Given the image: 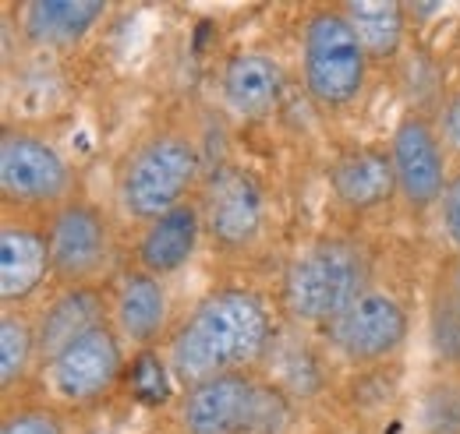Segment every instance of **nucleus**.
I'll return each instance as SVG.
<instances>
[{
  "label": "nucleus",
  "mask_w": 460,
  "mask_h": 434,
  "mask_svg": "<svg viewBox=\"0 0 460 434\" xmlns=\"http://www.w3.org/2000/svg\"><path fill=\"white\" fill-rule=\"evenodd\" d=\"M386 149H390V163L397 177V202L414 219L436 213L454 177V166H457L443 142L436 109H403L386 138Z\"/></svg>",
  "instance_id": "9d476101"
},
{
  "label": "nucleus",
  "mask_w": 460,
  "mask_h": 434,
  "mask_svg": "<svg viewBox=\"0 0 460 434\" xmlns=\"http://www.w3.org/2000/svg\"><path fill=\"white\" fill-rule=\"evenodd\" d=\"M326 187L347 216H376L397 202L386 142H350L326 160Z\"/></svg>",
  "instance_id": "4468645a"
},
{
  "label": "nucleus",
  "mask_w": 460,
  "mask_h": 434,
  "mask_svg": "<svg viewBox=\"0 0 460 434\" xmlns=\"http://www.w3.org/2000/svg\"><path fill=\"white\" fill-rule=\"evenodd\" d=\"M376 282V251L358 230H326L305 240L280 272L277 308L297 328H326Z\"/></svg>",
  "instance_id": "f03ea898"
},
{
  "label": "nucleus",
  "mask_w": 460,
  "mask_h": 434,
  "mask_svg": "<svg viewBox=\"0 0 460 434\" xmlns=\"http://www.w3.org/2000/svg\"><path fill=\"white\" fill-rule=\"evenodd\" d=\"M436 120H439V131H443V142H447L454 163H460V82L439 96V103H436Z\"/></svg>",
  "instance_id": "5701e85b"
},
{
  "label": "nucleus",
  "mask_w": 460,
  "mask_h": 434,
  "mask_svg": "<svg viewBox=\"0 0 460 434\" xmlns=\"http://www.w3.org/2000/svg\"><path fill=\"white\" fill-rule=\"evenodd\" d=\"M89 434H117V431H107V428H96V431H89Z\"/></svg>",
  "instance_id": "a878e982"
},
{
  "label": "nucleus",
  "mask_w": 460,
  "mask_h": 434,
  "mask_svg": "<svg viewBox=\"0 0 460 434\" xmlns=\"http://www.w3.org/2000/svg\"><path fill=\"white\" fill-rule=\"evenodd\" d=\"M414 318L397 290L372 286L358 304H350L341 318L319 328V343L326 353L358 371L390 368L411 343Z\"/></svg>",
  "instance_id": "1a4fd4ad"
},
{
  "label": "nucleus",
  "mask_w": 460,
  "mask_h": 434,
  "mask_svg": "<svg viewBox=\"0 0 460 434\" xmlns=\"http://www.w3.org/2000/svg\"><path fill=\"white\" fill-rule=\"evenodd\" d=\"M280 335V308L252 282H220L206 290L164 343V371L177 392L199 381L255 371L270 360Z\"/></svg>",
  "instance_id": "f257e3e1"
},
{
  "label": "nucleus",
  "mask_w": 460,
  "mask_h": 434,
  "mask_svg": "<svg viewBox=\"0 0 460 434\" xmlns=\"http://www.w3.org/2000/svg\"><path fill=\"white\" fill-rule=\"evenodd\" d=\"M128 346L117 335V328L107 326L85 332L71 346H64L50 364L40 368L36 375V395L50 399L67 417L71 413H89L103 406L117 392L128 368Z\"/></svg>",
  "instance_id": "6e6552de"
},
{
  "label": "nucleus",
  "mask_w": 460,
  "mask_h": 434,
  "mask_svg": "<svg viewBox=\"0 0 460 434\" xmlns=\"http://www.w3.org/2000/svg\"><path fill=\"white\" fill-rule=\"evenodd\" d=\"M0 434H71V417L43 395H22L4 403Z\"/></svg>",
  "instance_id": "4be33fe9"
},
{
  "label": "nucleus",
  "mask_w": 460,
  "mask_h": 434,
  "mask_svg": "<svg viewBox=\"0 0 460 434\" xmlns=\"http://www.w3.org/2000/svg\"><path fill=\"white\" fill-rule=\"evenodd\" d=\"M341 7H344L347 22L354 25L372 67H386L401 56L403 39H407V14H411L407 4H397V0H344Z\"/></svg>",
  "instance_id": "aec40b11"
},
{
  "label": "nucleus",
  "mask_w": 460,
  "mask_h": 434,
  "mask_svg": "<svg viewBox=\"0 0 460 434\" xmlns=\"http://www.w3.org/2000/svg\"><path fill=\"white\" fill-rule=\"evenodd\" d=\"M111 322V282L93 286H64L47 297L36 311V343H40V368L50 364L64 346L82 339L85 332Z\"/></svg>",
  "instance_id": "a211bd4d"
},
{
  "label": "nucleus",
  "mask_w": 460,
  "mask_h": 434,
  "mask_svg": "<svg viewBox=\"0 0 460 434\" xmlns=\"http://www.w3.org/2000/svg\"><path fill=\"white\" fill-rule=\"evenodd\" d=\"M171 434H173V431H171Z\"/></svg>",
  "instance_id": "bb28decb"
},
{
  "label": "nucleus",
  "mask_w": 460,
  "mask_h": 434,
  "mask_svg": "<svg viewBox=\"0 0 460 434\" xmlns=\"http://www.w3.org/2000/svg\"><path fill=\"white\" fill-rule=\"evenodd\" d=\"M40 375V343H36V311L0 308V392L4 403H14L36 385Z\"/></svg>",
  "instance_id": "6ab92c4d"
},
{
  "label": "nucleus",
  "mask_w": 460,
  "mask_h": 434,
  "mask_svg": "<svg viewBox=\"0 0 460 434\" xmlns=\"http://www.w3.org/2000/svg\"><path fill=\"white\" fill-rule=\"evenodd\" d=\"M414 434H460V364H436L411 403Z\"/></svg>",
  "instance_id": "412c9836"
},
{
  "label": "nucleus",
  "mask_w": 460,
  "mask_h": 434,
  "mask_svg": "<svg viewBox=\"0 0 460 434\" xmlns=\"http://www.w3.org/2000/svg\"><path fill=\"white\" fill-rule=\"evenodd\" d=\"M220 107L237 120H262L288 96V71L270 50H234L224 56L217 74Z\"/></svg>",
  "instance_id": "f3484780"
},
{
  "label": "nucleus",
  "mask_w": 460,
  "mask_h": 434,
  "mask_svg": "<svg viewBox=\"0 0 460 434\" xmlns=\"http://www.w3.org/2000/svg\"><path fill=\"white\" fill-rule=\"evenodd\" d=\"M78 195V169L58 138L36 124L0 127V205L25 216H50Z\"/></svg>",
  "instance_id": "423d86ee"
},
{
  "label": "nucleus",
  "mask_w": 460,
  "mask_h": 434,
  "mask_svg": "<svg viewBox=\"0 0 460 434\" xmlns=\"http://www.w3.org/2000/svg\"><path fill=\"white\" fill-rule=\"evenodd\" d=\"M301 89L326 117H344L368 92L372 60L341 4H312L297 29Z\"/></svg>",
  "instance_id": "39448f33"
},
{
  "label": "nucleus",
  "mask_w": 460,
  "mask_h": 434,
  "mask_svg": "<svg viewBox=\"0 0 460 434\" xmlns=\"http://www.w3.org/2000/svg\"><path fill=\"white\" fill-rule=\"evenodd\" d=\"M25 47L40 54H67L82 47L111 14L103 0H22L7 4Z\"/></svg>",
  "instance_id": "dca6fc26"
},
{
  "label": "nucleus",
  "mask_w": 460,
  "mask_h": 434,
  "mask_svg": "<svg viewBox=\"0 0 460 434\" xmlns=\"http://www.w3.org/2000/svg\"><path fill=\"white\" fill-rule=\"evenodd\" d=\"M47 240H50L54 290L111 282L124 269L117 265L120 233L114 213L82 191L47 216Z\"/></svg>",
  "instance_id": "0eeeda50"
},
{
  "label": "nucleus",
  "mask_w": 460,
  "mask_h": 434,
  "mask_svg": "<svg viewBox=\"0 0 460 434\" xmlns=\"http://www.w3.org/2000/svg\"><path fill=\"white\" fill-rule=\"evenodd\" d=\"M436 219H439L443 237L450 240L454 255H460V163L454 166V177H450L447 195H443V202H439V209H436Z\"/></svg>",
  "instance_id": "b1692460"
},
{
  "label": "nucleus",
  "mask_w": 460,
  "mask_h": 434,
  "mask_svg": "<svg viewBox=\"0 0 460 434\" xmlns=\"http://www.w3.org/2000/svg\"><path fill=\"white\" fill-rule=\"evenodd\" d=\"M290 421V388L262 368L181 388L171 410L173 434H288Z\"/></svg>",
  "instance_id": "20e7f679"
},
{
  "label": "nucleus",
  "mask_w": 460,
  "mask_h": 434,
  "mask_svg": "<svg viewBox=\"0 0 460 434\" xmlns=\"http://www.w3.org/2000/svg\"><path fill=\"white\" fill-rule=\"evenodd\" d=\"M432 297H439L460 318V255H450V262L439 269L436 286H432Z\"/></svg>",
  "instance_id": "393cba45"
},
{
  "label": "nucleus",
  "mask_w": 460,
  "mask_h": 434,
  "mask_svg": "<svg viewBox=\"0 0 460 434\" xmlns=\"http://www.w3.org/2000/svg\"><path fill=\"white\" fill-rule=\"evenodd\" d=\"M173 297L167 279L124 265L111 279V326L131 353H149L173 328Z\"/></svg>",
  "instance_id": "f8f14e48"
},
{
  "label": "nucleus",
  "mask_w": 460,
  "mask_h": 434,
  "mask_svg": "<svg viewBox=\"0 0 460 434\" xmlns=\"http://www.w3.org/2000/svg\"><path fill=\"white\" fill-rule=\"evenodd\" d=\"M202 240H206V219H202V202L195 195L191 202L156 216L153 222L135 226L128 265L160 279H173L195 262Z\"/></svg>",
  "instance_id": "2eb2a0df"
},
{
  "label": "nucleus",
  "mask_w": 460,
  "mask_h": 434,
  "mask_svg": "<svg viewBox=\"0 0 460 434\" xmlns=\"http://www.w3.org/2000/svg\"><path fill=\"white\" fill-rule=\"evenodd\" d=\"M206 163L199 138L177 124L142 131L114 163V209L131 226L153 222L202 191Z\"/></svg>",
  "instance_id": "7ed1b4c3"
},
{
  "label": "nucleus",
  "mask_w": 460,
  "mask_h": 434,
  "mask_svg": "<svg viewBox=\"0 0 460 434\" xmlns=\"http://www.w3.org/2000/svg\"><path fill=\"white\" fill-rule=\"evenodd\" d=\"M206 240L224 258H244L259 247L266 222H270V198L266 184L255 169L241 163H224L202 180L199 191Z\"/></svg>",
  "instance_id": "9b49d317"
},
{
  "label": "nucleus",
  "mask_w": 460,
  "mask_h": 434,
  "mask_svg": "<svg viewBox=\"0 0 460 434\" xmlns=\"http://www.w3.org/2000/svg\"><path fill=\"white\" fill-rule=\"evenodd\" d=\"M47 286H54L47 219L25 213H0V304L29 308Z\"/></svg>",
  "instance_id": "ddd939ff"
}]
</instances>
